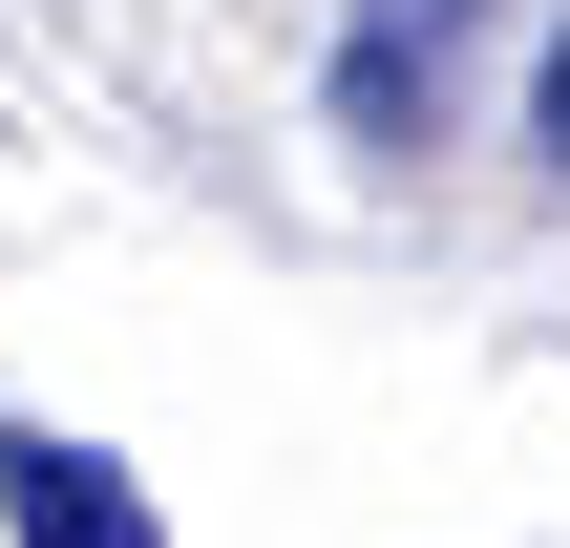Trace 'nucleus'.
Returning <instances> with one entry per match:
<instances>
[{"mask_svg": "<svg viewBox=\"0 0 570 548\" xmlns=\"http://www.w3.org/2000/svg\"><path fill=\"white\" fill-rule=\"evenodd\" d=\"M0 548H169V528H148V486H127L106 444L0 422Z\"/></svg>", "mask_w": 570, "mask_h": 548, "instance_id": "nucleus-2", "label": "nucleus"}, {"mask_svg": "<svg viewBox=\"0 0 570 548\" xmlns=\"http://www.w3.org/2000/svg\"><path fill=\"white\" fill-rule=\"evenodd\" d=\"M465 42H487V0H360V21H338V63H317L338 148H423V127H444V84H465Z\"/></svg>", "mask_w": 570, "mask_h": 548, "instance_id": "nucleus-1", "label": "nucleus"}, {"mask_svg": "<svg viewBox=\"0 0 570 548\" xmlns=\"http://www.w3.org/2000/svg\"><path fill=\"white\" fill-rule=\"evenodd\" d=\"M529 148H550V190H570V21H550V63H529Z\"/></svg>", "mask_w": 570, "mask_h": 548, "instance_id": "nucleus-3", "label": "nucleus"}]
</instances>
